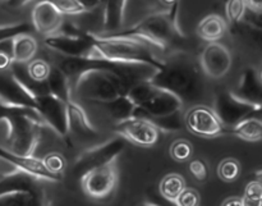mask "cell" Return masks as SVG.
I'll return each instance as SVG.
<instances>
[{"instance_id":"cell-38","label":"cell","mask_w":262,"mask_h":206,"mask_svg":"<svg viewBox=\"0 0 262 206\" xmlns=\"http://www.w3.org/2000/svg\"><path fill=\"white\" fill-rule=\"evenodd\" d=\"M246 7L255 14H262V0H245Z\"/></svg>"},{"instance_id":"cell-24","label":"cell","mask_w":262,"mask_h":206,"mask_svg":"<svg viewBox=\"0 0 262 206\" xmlns=\"http://www.w3.org/2000/svg\"><path fill=\"white\" fill-rule=\"evenodd\" d=\"M229 132L248 142L262 141V120L256 117L246 118L245 120L234 126Z\"/></svg>"},{"instance_id":"cell-8","label":"cell","mask_w":262,"mask_h":206,"mask_svg":"<svg viewBox=\"0 0 262 206\" xmlns=\"http://www.w3.org/2000/svg\"><path fill=\"white\" fill-rule=\"evenodd\" d=\"M212 110L228 132L246 118L257 114V109L252 104L242 100L229 90H222L215 95Z\"/></svg>"},{"instance_id":"cell-16","label":"cell","mask_w":262,"mask_h":206,"mask_svg":"<svg viewBox=\"0 0 262 206\" xmlns=\"http://www.w3.org/2000/svg\"><path fill=\"white\" fill-rule=\"evenodd\" d=\"M0 158L43 182H60L63 178L61 176L50 173L43 166L42 159L35 158L33 155H18L8 150L7 148L0 146Z\"/></svg>"},{"instance_id":"cell-37","label":"cell","mask_w":262,"mask_h":206,"mask_svg":"<svg viewBox=\"0 0 262 206\" xmlns=\"http://www.w3.org/2000/svg\"><path fill=\"white\" fill-rule=\"evenodd\" d=\"M13 58L12 53L7 49L0 48V71H8L12 67Z\"/></svg>"},{"instance_id":"cell-3","label":"cell","mask_w":262,"mask_h":206,"mask_svg":"<svg viewBox=\"0 0 262 206\" xmlns=\"http://www.w3.org/2000/svg\"><path fill=\"white\" fill-rule=\"evenodd\" d=\"M0 122L7 127V149L18 155H33L46 128L38 112L32 108L0 104Z\"/></svg>"},{"instance_id":"cell-10","label":"cell","mask_w":262,"mask_h":206,"mask_svg":"<svg viewBox=\"0 0 262 206\" xmlns=\"http://www.w3.org/2000/svg\"><path fill=\"white\" fill-rule=\"evenodd\" d=\"M119 178L117 160L106 166L87 172L81 177V186L84 194L94 200H102L110 196Z\"/></svg>"},{"instance_id":"cell-20","label":"cell","mask_w":262,"mask_h":206,"mask_svg":"<svg viewBox=\"0 0 262 206\" xmlns=\"http://www.w3.org/2000/svg\"><path fill=\"white\" fill-rule=\"evenodd\" d=\"M0 206H51L45 189L31 192H12L0 196Z\"/></svg>"},{"instance_id":"cell-13","label":"cell","mask_w":262,"mask_h":206,"mask_svg":"<svg viewBox=\"0 0 262 206\" xmlns=\"http://www.w3.org/2000/svg\"><path fill=\"white\" fill-rule=\"evenodd\" d=\"M199 63L205 76L219 79L230 71L233 56L227 46L215 41L205 46L202 53L200 54Z\"/></svg>"},{"instance_id":"cell-29","label":"cell","mask_w":262,"mask_h":206,"mask_svg":"<svg viewBox=\"0 0 262 206\" xmlns=\"http://www.w3.org/2000/svg\"><path fill=\"white\" fill-rule=\"evenodd\" d=\"M169 153L170 156L178 163H183L191 159L192 154H193V148H192V143L189 141L184 140V138H179L176 140L170 145L169 149Z\"/></svg>"},{"instance_id":"cell-33","label":"cell","mask_w":262,"mask_h":206,"mask_svg":"<svg viewBox=\"0 0 262 206\" xmlns=\"http://www.w3.org/2000/svg\"><path fill=\"white\" fill-rule=\"evenodd\" d=\"M61 14H81L86 10L77 0H48Z\"/></svg>"},{"instance_id":"cell-45","label":"cell","mask_w":262,"mask_h":206,"mask_svg":"<svg viewBox=\"0 0 262 206\" xmlns=\"http://www.w3.org/2000/svg\"><path fill=\"white\" fill-rule=\"evenodd\" d=\"M137 206H159V205L152 204V202H142V204H138Z\"/></svg>"},{"instance_id":"cell-44","label":"cell","mask_w":262,"mask_h":206,"mask_svg":"<svg viewBox=\"0 0 262 206\" xmlns=\"http://www.w3.org/2000/svg\"><path fill=\"white\" fill-rule=\"evenodd\" d=\"M256 181H257L258 183H260L262 186V171L256 172Z\"/></svg>"},{"instance_id":"cell-28","label":"cell","mask_w":262,"mask_h":206,"mask_svg":"<svg viewBox=\"0 0 262 206\" xmlns=\"http://www.w3.org/2000/svg\"><path fill=\"white\" fill-rule=\"evenodd\" d=\"M51 64L43 59H32L27 63V73L35 82H45L51 72Z\"/></svg>"},{"instance_id":"cell-6","label":"cell","mask_w":262,"mask_h":206,"mask_svg":"<svg viewBox=\"0 0 262 206\" xmlns=\"http://www.w3.org/2000/svg\"><path fill=\"white\" fill-rule=\"evenodd\" d=\"M43 44L46 48L60 54L61 56H71V58L94 56V46L87 32L78 30L71 23L69 25L63 23L58 33L46 36Z\"/></svg>"},{"instance_id":"cell-23","label":"cell","mask_w":262,"mask_h":206,"mask_svg":"<svg viewBox=\"0 0 262 206\" xmlns=\"http://www.w3.org/2000/svg\"><path fill=\"white\" fill-rule=\"evenodd\" d=\"M46 84H48L49 92L58 97V99H60L66 104L73 97L71 79L56 66L51 67V72L49 74L48 79H46Z\"/></svg>"},{"instance_id":"cell-19","label":"cell","mask_w":262,"mask_h":206,"mask_svg":"<svg viewBox=\"0 0 262 206\" xmlns=\"http://www.w3.org/2000/svg\"><path fill=\"white\" fill-rule=\"evenodd\" d=\"M233 92L258 110L262 102V78L260 73L253 67H247L241 74L239 84Z\"/></svg>"},{"instance_id":"cell-36","label":"cell","mask_w":262,"mask_h":206,"mask_svg":"<svg viewBox=\"0 0 262 206\" xmlns=\"http://www.w3.org/2000/svg\"><path fill=\"white\" fill-rule=\"evenodd\" d=\"M245 197L248 199H261L262 200V186L257 181H252L247 184L245 190Z\"/></svg>"},{"instance_id":"cell-31","label":"cell","mask_w":262,"mask_h":206,"mask_svg":"<svg viewBox=\"0 0 262 206\" xmlns=\"http://www.w3.org/2000/svg\"><path fill=\"white\" fill-rule=\"evenodd\" d=\"M42 163L50 173L63 177L64 171L67 168V160L61 154L55 153V151L46 154L42 158Z\"/></svg>"},{"instance_id":"cell-18","label":"cell","mask_w":262,"mask_h":206,"mask_svg":"<svg viewBox=\"0 0 262 206\" xmlns=\"http://www.w3.org/2000/svg\"><path fill=\"white\" fill-rule=\"evenodd\" d=\"M67 114H68V136L78 140H94L99 137V132L90 122L87 113L74 97L67 102Z\"/></svg>"},{"instance_id":"cell-2","label":"cell","mask_w":262,"mask_h":206,"mask_svg":"<svg viewBox=\"0 0 262 206\" xmlns=\"http://www.w3.org/2000/svg\"><path fill=\"white\" fill-rule=\"evenodd\" d=\"M110 35L137 38L152 48L170 54L184 51L183 48L187 43L186 33L179 25V3L164 10L151 13L132 27Z\"/></svg>"},{"instance_id":"cell-41","label":"cell","mask_w":262,"mask_h":206,"mask_svg":"<svg viewBox=\"0 0 262 206\" xmlns=\"http://www.w3.org/2000/svg\"><path fill=\"white\" fill-rule=\"evenodd\" d=\"M8 2V7L10 8H22L25 7L26 4H28L32 0H7Z\"/></svg>"},{"instance_id":"cell-46","label":"cell","mask_w":262,"mask_h":206,"mask_svg":"<svg viewBox=\"0 0 262 206\" xmlns=\"http://www.w3.org/2000/svg\"><path fill=\"white\" fill-rule=\"evenodd\" d=\"M257 114H262V102H261V104H260V107H258Z\"/></svg>"},{"instance_id":"cell-5","label":"cell","mask_w":262,"mask_h":206,"mask_svg":"<svg viewBox=\"0 0 262 206\" xmlns=\"http://www.w3.org/2000/svg\"><path fill=\"white\" fill-rule=\"evenodd\" d=\"M129 85L120 77L106 71H90L79 76L72 86L73 96L89 102L112 101L127 95Z\"/></svg>"},{"instance_id":"cell-15","label":"cell","mask_w":262,"mask_h":206,"mask_svg":"<svg viewBox=\"0 0 262 206\" xmlns=\"http://www.w3.org/2000/svg\"><path fill=\"white\" fill-rule=\"evenodd\" d=\"M64 23V14H61L50 2L38 0L32 10L33 28L42 36L55 35L60 31Z\"/></svg>"},{"instance_id":"cell-14","label":"cell","mask_w":262,"mask_h":206,"mask_svg":"<svg viewBox=\"0 0 262 206\" xmlns=\"http://www.w3.org/2000/svg\"><path fill=\"white\" fill-rule=\"evenodd\" d=\"M183 102L176 95L156 86L147 101H145L140 107H136L133 117L145 118V119L166 117L173 113L183 112Z\"/></svg>"},{"instance_id":"cell-4","label":"cell","mask_w":262,"mask_h":206,"mask_svg":"<svg viewBox=\"0 0 262 206\" xmlns=\"http://www.w3.org/2000/svg\"><path fill=\"white\" fill-rule=\"evenodd\" d=\"M87 35L94 46V56L125 63H143L158 69L164 64V59L154 53L152 46L137 38L120 37L110 33L87 32Z\"/></svg>"},{"instance_id":"cell-39","label":"cell","mask_w":262,"mask_h":206,"mask_svg":"<svg viewBox=\"0 0 262 206\" xmlns=\"http://www.w3.org/2000/svg\"><path fill=\"white\" fill-rule=\"evenodd\" d=\"M79 4L82 5L86 12H90V10L95 9V8L99 7L100 4H102V0H77Z\"/></svg>"},{"instance_id":"cell-25","label":"cell","mask_w":262,"mask_h":206,"mask_svg":"<svg viewBox=\"0 0 262 206\" xmlns=\"http://www.w3.org/2000/svg\"><path fill=\"white\" fill-rule=\"evenodd\" d=\"M101 105H104L107 114L117 123L132 118L136 110V105L128 99L127 95H123V96L117 97V99L112 100V101L104 102Z\"/></svg>"},{"instance_id":"cell-30","label":"cell","mask_w":262,"mask_h":206,"mask_svg":"<svg viewBox=\"0 0 262 206\" xmlns=\"http://www.w3.org/2000/svg\"><path fill=\"white\" fill-rule=\"evenodd\" d=\"M35 30L33 26H31L27 22L19 23H10V25H2L0 26V44L4 41L10 40L22 33H31Z\"/></svg>"},{"instance_id":"cell-48","label":"cell","mask_w":262,"mask_h":206,"mask_svg":"<svg viewBox=\"0 0 262 206\" xmlns=\"http://www.w3.org/2000/svg\"><path fill=\"white\" fill-rule=\"evenodd\" d=\"M173 205H174V204H173ZM174 206H176V205H174Z\"/></svg>"},{"instance_id":"cell-27","label":"cell","mask_w":262,"mask_h":206,"mask_svg":"<svg viewBox=\"0 0 262 206\" xmlns=\"http://www.w3.org/2000/svg\"><path fill=\"white\" fill-rule=\"evenodd\" d=\"M217 174H219V178L222 181L228 182V183L234 182L241 174L239 161L233 158L224 159V160L220 161L219 167H217Z\"/></svg>"},{"instance_id":"cell-26","label":"cell","mask_w":262,"mask_h":206,"mask_svg":"<svg viewBox=\"0 0 262 206\" xmlns=\"http://www.w3.org/2000/svg\"><path fill=\"white\" fill-rule=\"evenodd\" d=\"M186 187V181H184V178L181 174L171 173L161 179L159 190H160L161 196H163L166 201L174 202L177 200V197L182 194V191H183Z\"/></svg>"},{"instance_id":"cell-47","label":"cell","mask_w":262,"mask_h":206,"mask_svg":"<svg viewBox=\"0 0 262 206\" xmlns=\"http://www.w3.org/2000/svg\"><path fill=\"white\" fill-rule=\"evenodd\" d=\"M260 76H261V78H262V71H261V73H260Z\"/></svg>"},{"instance_id":"cell-42","label":"cell","mask_w":262,"mask_h":206,"mask_svg":"<svg viewBox=\"0 0 262 206\" xmlns=\"http://www.w3.org/2000/svg\"><path fill=\"white\" fill-rule=\"evenodd\" d=\"M243 206H262L261 199H248V197H242Z\"/></svg>"},{"instance_id":"cell-7","label":"cell","mask_w":262,"mask_h":206,"mask_svg":"<svg viewBox=\"0 0 262 206\" xmlns=\"http://www.w3.org/2000/svg\"><path fill=\"white\" fill-rule=\"evenodd\" d=\"M125 145H127V141L120 136H117L112 140H107L100 145L83 151L74 161L73 172L81 178L83 174L92 169L113 163L123 153Z\"/></svg>"},{"instance_id":"cell-22","label":"cell","mask_w":262,"mask_h":206,"mask_svg":"<svg viewBox=\"0 0 262 206\" xmlns=\"http://www.w3.org/2000/svg\"><path fill=\"white\" fill-rule=\"evenodd\" d=\"M37 50V41L31 33H22L12 38L13 63L27 64L35 58Z\"/></svg>"},{"instance_id":"cell-21","label":"cell","mask_w":262,"mask_h":206,"mask_svg":"<svg viewBox=\"0 0 262 206\" xmlns=\"http://www.w3.org/2000/svg\"><path fill=\"white\" fill-rule=\"evenodd\" d=\"M228 31L227 20L219 14L206 15L196 28L197 36L207 43H215L225 36Z\"/></svg>"},{"instance_id":"cell-32","label":"cell","mask_w":262,"mask_h":206,"mask_svg":"<svg viewBox=\"0 0 262 206\" xmlns=\"http://www.w3.org/2000/svg\"><path fill=\"white\" fill-rule=\"evenodd\" d=\"M246 2L245 0H228L225 4V14H227L228 22L230 25L241 22L246 14Z\"/></svg>"},{"instance_id":"cell-35","label":"cell","mask_w":262,"mask_h":206,"mask_svg":"<svg viewBox=\"0 0 262 206\" xmlns=\"http://www.w3.org/2000/svg\"><path fill=\"white\" fill-rule=\"evenodd\" d=\"M189 172L199 182H205L209 177V168L201 159H193L189 161Z\"/></svg>"},{"instance_id":"cell-1","label":"cell","mask_w":262,"mask_h":206,"mask_svg":"<svg viewBox=\"0 0 262 206\" xmlns=\"http://www.w3.org/2000/svg\"><path fill=\"white\" fill-rule=\"evenodd\" d=\"M204 72L199 60L192 58L186 51L171 53L164 64L150 79L151 84L176 95L183 105H199L204 100L205 86Z\"/></svg>"},{"instance_id":"cell-9","label":"cell","mask_w":262,"mask_h":206,"mask_svg":"<svg viewBox=\"0 0 262 206\" xmlns=\"http://www.w3.org/2000/svg\"><path fill=\"white\" fill-rule=\"evenodd\" d=\"M35 108L42 118L46 128L56 133L60 138L67 140L68 136V114H67V104L54 96L50 92L37 95L33 97Z\"/></svg>"},{"instance_id":"cell-11","label":"cell","mask_w":262,"mask_h":206,"mask_svg":"<svg viewBox=\"0 0 262 206\" xmlns=\"http://www.w3.org/2000/svg\"><path fill=\"white\" fill-rule=\"evenodd\" d=\"M184 126L194 136L202 138H215L228 132L212 108L206 105H193L184 115Z\"/></svg>"},{"instance_id":"cell-34","label":"cell","mask_w":262,"mask_h":206,"mask_svg":"<svg viewBox=\"0 0 262 206\" xmlns=\"http://www.w3.org/2000/svg\"><path fill=\"white\" fill-rule=\"evenodd\" d=\"M200 201H201V197L199 192L194 189L186 187L173 204L176 206H200Z\"/></svg>"},{"instance_id":"cell-17","label":"cell","mask_w":262,"mask_h":206,"mask_svg":"<svg viewBox=\"0 0 262 206\" xmlns=\"http://www.w3.org/2000/svg\"><path fill=\"white\" fill-rule=\"evenodd\" d=\"M0 104L36 109L32 96L23 89L12 72L0 71Z\"/></svg>"},{"instance_id":"cell-40","label":"cell","mask_w":262,"mask_h":206,"mask_svg":"<svg viewBox=\"0 0 262 206\" xmlns=\"http://www.w3.org/2000/svg\"><path fill=\"white\" fill-rule=\"evenodd\" d=\"M222 206H243L242 197H229L223 202Z\"/></svg>"},{"instance_id":"cell-12","label":"cell","mask_w":262,"mask_h":206,"mask_svg":"<svg viewBox=\"0 0 262 206\" xmlns=\"http://www.w3.org/2000/svg\"><path fill=\"white\" fill-rule=\"evenodd\" d=\"M115 133L133 145L141 148H151L160 137V131L151 122L143 118L132 117L123 122H118L114 127Z\"/></svg>"},{"instance_id":"cell-43","label":"cell","mask_w":262,"mask_h":206,"mask_svg":"<svg viewBox=\"0 0 262 206\" xmlns=\"http://www.w3.org/2000/svg\"><path fill=\"white\" fill-rule=\"evenodd\" d=\"M161 4L166 5V7H170V5L176 4V3H179V0H159Z\"/></svg>"}]
</instances>
